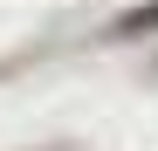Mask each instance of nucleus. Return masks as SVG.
Segmentation results:
<instances>
[{
  "mask_svg": "<svg viewBox=\"0 0 158 151\" xmlns=\"http://www.w3.org/2000/svg\"><path fill=\"white\" fill-rule=\"evenodd\" d=\"M138 28H158V7H144V14H131V21H124V35H138Z\"/></svg>",
  "mask_w": 158,
  "mask_h": 151,
  "instance_id": "f257e3e1",
  "label": "nucleus"
}]
</instances>
